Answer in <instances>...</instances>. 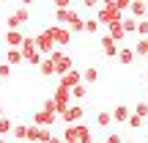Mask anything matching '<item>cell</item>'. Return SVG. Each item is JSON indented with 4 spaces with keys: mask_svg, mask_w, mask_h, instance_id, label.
I'll return each mask as SVG.
<instances>
[{
    "mask_svg": "<svg viewBox=\"0 0 148 143\" xmlns=\"http://www.w3.org/2000/svg\"><path fill=\"white\" fill-rule=\"evenodd\" d=\"M14 17H16L19 22H22V25H25V22L30 19V11H27L25 6H16V8H14Z\"/></svg>",
    "mask_w": 148,
    "mask_h": 143,
    "instance_id": "obj_25",
    "label": "cell"
},
{
    "mask_svg": "<svg viewBox=\"0 0 148 143\" xmlns=\"http://www.w3.org/2000/svg\"><path fill=\"white\" fill-rule=\"evenodd\" d=\"M49 143H66V140L60 138V135H52V138H49Z\"/></svg>",
    "mask_w": 148,
    "mask_h": 143,
    "instance_id": "obj_35",
    "label": "cell"
},
{
    "mask_svg": "<svg viewBox=\"0 0 148 143\" xmlns=\"http://www.w3.org/2000/svg\"><path fill=\"white\" fill-rule=\"evenodd\" d=\"M82 116H85V110H82V105H69V110L60 116V121L69 127V124H79L82 121Z\"/></svg>",
    "mask_w": 148,
    "mask_h": 143,
    "instance_id": "obj_6",
    "label": "cell"
},
{
    "mask_svg": "<svg viewBox=\"0 0 148 143\" xmlns=\"http://www.w3.org/2000/svg\"><path fill=\"white\" fill-rule=\"evenodd\" d=\"M14 132V124H11V118H0V135H8Z\"/></svg>",
    "mask_w": 148,
    "mask_h": 143,
    "instance_id": "obj_29",
    "label": "cell"
},
{
    "mask_svg": "<svg viewBox=\"0 0 148 143\" xmlns=\"http://www.w3.org/2000/svg\"><path fill=\"white\" fill-rule=\"evenodd\" d=\"M99 19H96V17H88V19H85V33H90V36H93V33H99Z\"/></svg>",
    "mask_w": 148,
    "mask_h": 143,
    "instance_id": "obj_21",
    "label": "cell"
},
{
    "mask_svg": "<svg viewBox=\"0 0 148 143\" xmlns=\"http://www.w3.org/2000/svg\"><path fill=\"white\" fill-rule=\"evenodd\" d=\"M129 127H132V129H140V127H143V124H145V118H140V116H134V113H132V118H129Z\"/></svg>",
    "mask_w": 148,
    "mask_h": 143,
    "instance_id": "obj_30",
    "label": "cell"
},
{
    "mask_svg": "<svg viewBox=\"0 0 148 143\" xmlns=\"http://www.w3.org/2000/svg\"><path fill=\"white\" fill-rule=\"evenodd\" d=\"M49 138H52V132L49 129H44V127H27V140L30 143H49Z\"/></svg>",
    "mask_w": 148,
    "mask_h": 143,
    "instance_id": "obj_7",
    "label": "cell"
},
{
    "mask_svg": "<svg viewBox=\"0 0 148 143\" xmlns=\"http://www.w3.org/2000/svg\"><path fill=\"white\" fill-rule=\"evenodd\" d=\"M66 143H79V140H66Z\"/></svg>",
    "mask_w": 148,
    "mask_h": 143,
    "instance_id": "obj_38",
    "label": "cell"
},
{
    "mask_svg": "<svg viewBox=\"0 0 148 143\" xmlns=\"http://www.w3.org/2000/svg\"><path fill=\"white\" fill-rule=\"evenodd\" d=\"M38 72H41L44 77H52V74H55V64H52L49 58H44V64L38 66Z\"/></svg>",
    "mask_w": 148,
    "mask_h": 143,
    "instance_id": "obj_22",
    "label": "cell"
},
{
    "mask_svg": "<svg viewBox=\"0 0 148 143\" xmlns=\"http://www.w3.org/2000/svg\"><path fill=\"white\" fill-rule=\"evenodd\" d=\"M110 121H112V113H107V110L96 113V124H99V127H110Z\"/></svg>",
    "mask_w": 148,
    "mask_h": 143,
    "instance_id": "obj_24",
    "label": "cell"
},
{
    "mask_svg": "<svg viewBox=\"0 0 148 143\" xmlns=\"http://www.w3.org/2000/svg\"><path fill=\"white\" fill-rule=\"evenodd\" d=\"M121 25H123V30H126V33H137L140 19H134V17H123V19H121Z\"/></svg>",
    "mask_w": 148,
    "mask_h": 143,
    "instance_id": "obj_19",
    "label": "cell"
},
{
    "mask_svg": "<svg viewBox=\"0 0 148 143\" xmlns=\"http://www.w3.org/2000/svg\"><path fill=\"white\" fill-rule=\"evenodd\" d=\"M0 118H5V113H3V105H0Z\"/></svg>",
    "mask_w": 148,
    "mask_h": 143,
    "instance_id": "obj_36",
    "label": "cell"
},
{
    "mask_svg": "<svg viewBox=\"0 0 148 143\" xmlns=\"http://www.w3.org/2000/svg\"><path fill=\"white\" fill-rule=\"evenodd\" d=\"M107 33H110V39L118 44V47H121V41L126 39V30H123V25H121V22H112V25L107 28Z\"/></svg>",
    "mask_w": 148,
    "mask_h": 143,
    "instance_id": "obj_11",
    "label": "cell"
},
{
    "mask_svg": "<svg viewBox=\"0 0 148 143\" xmlns=\"http://www.w3.org/2000/svg\"><path fill=\"white\" fill-rule=\"evenodd\" d=\"M22 61H25L22 50H8V53H5V64L8 66H16V64H22Z\"/></svg>",
    "mask_w": 148,
    "mask_h": 143,
    "instance_id": "obj_17",
    "label": "cell"
},
{
    "mask_svg": "<svg viewBox=\"0 0 148 143\" xmlns=\"http://www.w3.org/2000/svg\"><path fill=\"white\" fill-rule=\"evenodd\" d=\"M27 33L25 30H5V44H8V50H19L22 41H25Z\"/></svg>",
    "mask_w": 148,
    "mask_h": 143,
    "instance_id": "obj_9",
    "label": "cell"
},
{
    "mask_svg": "<svg viewBox=\"0 0 148 143\" xmlns=\"http://www.w3.org/2000/svg\"><path fill=\"white\" fill-rule=\"evenodd\" d=\"M25 61H27V64H30V66H41V64H44V55H41V53H38V50H36V53L25 55Z\"/></svg>",
    "mask_w": 148,
    "mask_h": 143,
    "instance_id": "obj_26",
    "label": "cell"
},
{
    "mask_svg": "<svg viewBox=\"0 0 148 143\" xmlns=\"http://www.w3.org/2000/svg\"><path fill=\"white\" fill-rule=\"evenodd\" d=\"M104 143H123V138L118 132H110V135H104Z\"/></svg>",
    "mask_w": 148,
    "mask_h": 143,
    "instance_id": "obj_33",
    "label": "cell"
},
{
    "mask_svg": "<svg viewBox=\"0 0 148 143\" xmlns=\"http://www.w3.org/2000/svg\"><path fill=\"white\" fill-rule=\"evenodd\" d=\"M11 135H14V138H19V140H27V127H19V124H16Z\"/></svg>",
    "mask_w": 148,
    "mask_h": 143,
    "instance_id": "obj_31",
    "label": "cell"
},
{
    "mask_svg": "<svg viewBox=\"0 0 148 143\" xmlns=\"http://www.w3.org/2000/svg\"><path fill=\"white\" fill-rule=\"evenodd\" d=\"M129 118H132V110H129L126 105H118L115 110H112V121H118V124H126Z\"/></svg>",
    "mask_w": 148,
    "mask_h": 143,
    "instance_id": "obj_12",
    "label": "cell"
},
{
    "mask_svg": "<svg viewBox=\"0 0 148 143\" xmlns=\"http://www.w3.org/2000/svg\"><path fill=\"white\" fill-rule=\"evenodd\" d=\"M47 30H49V36H52V41H55V50H63L66 44L71 41V30L63 28V25H47Z\"/></svg>",
    "mask_w": 148,
    "mask_h": 143,
    "instance_id": "obj_3",
    "label": "cell"
},
{
    "mask_svg": "<svg viewBox=\"0 0 148 143\" xmlns=\"http://www.w3.org/2000/svg\"><path fill=\"white\" fill-rule=\"evenodd\" d=\"M36 50L44 55V58H49V55H52V50H55V41H52V36H49V30H47V28L36 33Z\"/></svg>",
    "mask_w": 148,
    "mask_h": 143,
    "instance_id": "obj_4",
    "label": "cell"
},
{
    "mask_svg": "<svg viewBox=\"0 0 148 143\" xmlns=\"http://www.w3.org/2000/svg\"><path fill=\"white\" fill-rule=\"evenodd\" d=\"M49 61L55 64V74H58V77H66V74L74 69V66H71V58H69V53H66V50H52Z\"/></svg>",
    "mask_w": 148,
    "mask_h": 143,
    "instance_id": "obj_2",
    "label": "cell"
},
{
    "mask_svg": "<svg viewBox=\"0 0 148 143\" xmlns=\"http://www.w3.org/2000/svg\"><path fill=\"white\" fill-rule=\"evenodd\" d=\"M134 55L148 58V39H137V44H134Z\"/></svg>",
    "mask_w": 148,
    "mask_h": 143,
    "instance_id": "obj_23",
    "label": "cell"
},
{
    "mask_svg": "<svg viewBox=\"0 0 148 143\" xmlns=\"http://www.w3.org/2000/svg\"><path fill=\"white\" fill-rule=\"evenodd\" d=\"M99 44H101V53H104L107 58H118V53H121V47H123V44L118 47V44L112 41V39H110V33H104V36L99 39Z\"/></svg>",
    "mask_w": 148,
    "mask_h": 143,
    "instance_id": "obj_8",
    "label": "cell"
},
{
    "mask_svg": "<svg viewBox=\"0 0 148 143\" xmlns=\"http://www.w3.org/2000/svg\"><path fill=\"white\" fill-rule=\"evenodd\" d=\"M148 14V3H132L129 6V17H134V19H145Z\"/></svg>",
    "mask_w": 148,
    "mask_h": 143,
    "instance_id": "obj_13",
    "label": "cell"
},
{
    "mask_svg": "<svg viewBox=\"0 0 148 143\" xmlns=\"http://www.w3.org/2000/svg\"><path fill=\"white\" fill-rule=\"evenodd\" d=\"M132 61H134V47H121V53H118V64L129 66Z\"/></svg>",
    "mask_w": 148,
    "mask_h": 143,
    "instance_id": "obj_14",
    "label": "cell"
},
{
    "mask_svg": "<svg viewBox=\"0 0 148 143\" xmlns=\"http://www.w3.org/2000/svg\"><path fill=\"white\" fill-rule=\"evenodd\" d=\"M79 83H82V72L71 69L69 74H66V77H60V83H58V85H63V88H69V91H71V88H77Z\"/></svg>",
    "mask_w": 148,
    "mask_h": 143,
    "instance_id": "obj_10",
    "label": "cell"
},
{
    "mask_svg": "<svg viewBox=\"0 0 148 143\" xmlns=\"http://www.w3.org/2000/svg\"><path fill=\"white\" fill-rule=\"evenodd\" d=\"M137 36H140V39H148V19H140V25H137Z\"/></svg>",
    "mask_w": 148,
    "mask_h": 143,
    "instance_id": "obj_32",
    "label": "cell"
},
{
    "mask_svg": "<svg viewBox=\"0 0 148 143\" xmlns=\"http://www.w3.org/2000/svg\"><path fill=\"white\" fill-rule=\"evenodd\" d=\"M0 143H8V140H5V138H0Z\"/></svg>",
    "mask_w": 148,
    "mask_h": 143,
    "instance_id": "obj_37",
    "label": "cell"
},
{
    "mask_svg": "<svg viewBox=\"0 0 148 143\" xmlns=\"http://www.w3.org/2000/svg\"><path fill=\"white\" fill-rule=\"evenodd\" d=\"M71 14H74V8H58L55 11V22H58V25H69V19H71Z\"/></svg>",
    "mask_w": 148,
    "mask_h": 143,
    "instance_id": "obj_16",
    "label": "cell"
},
{
    "mask_svg": "<svg viewBox=\"0 0 148 143\" xmlns=\"http://www.w3.org/2000/svg\"><path fill=\"white\" fill-rule=\"evenodd\" d=\"M145 77H148V72H145Z\"/></svg>",
    "mask_w": 148,
    "mask_h": 143,
    "instance_id": "obj_40",
    "label": "cell"
},
{
    "mask_svg": "<svg viewBox=\"0 0 148 143\" xmlns=\"http://www.w3.org/2000/svg\"><path fill=\"white\" fill-rule=\"evenodd\" d=\"M145 121H148V118H145Z\"/></svg>",
    "mask_w": 148,
    "mask_h": 143,
    "instance_id": "obj_41",
    "label": "cell"
},
{
    "mask_svg": "<svg viewBox=\"0 0 148 143\" xmlns=\"http://www.w3.org/2000/svg\"><path fill=\"white\" fill-rule=\"evenodd\" d=\"M85 94H88V85H85V83H79L77 88H71V96H74V99H85Z\"/></svg>",
    "mask_w": 148,
    "mask_h": 143,
    "instance_id": "obj_27",
    "label": "cell"
},
{
    "mask_svg": "<svg viewBox=\"0 0 148 143\" xmlns=\"http://www.w3.org/2000/svg\"><path fill=\"white\" fill-rule=\"evenodd\" d=\"M123 143H134V140H123Z\"/></svg>",
    "mask_w": 148,
    "mask_h": 143,
    "instance_id": "obj_39",
    "label": "cell"
},
{
    "mask_svg": "<svg viewBox=\"0 0 148 143\" xmlns=\"http://www.w3.org/2000/svg\"><path fill=\"white\" fill-rule=\"evenodd\" d=\"M69 96H71V91H69V88H63V85H58V88H55L52 102H55V110H58V118L63 116L66 110H69Z\"/></svg>",
    "mask_w": 148,
    "mask_h": 143,
    "instance_id": "obj_5",
    "label": "cell"
},
{
    "mask_svg": "<svg viewBox=\"0 0 148 143\" xmlns=\"http://www.w3.org/2000/svg\"><path fill=\"white\" fill-rule=\"evenodd\" d=\"M22 55H30V53H36V36H25V41H22Z\"/></svg>",
    "mask_w": 148,
    "mask_h": 143,
    "instance_id": "obj_20",
    "label": "cell"
},
{
    "mask_svg": "<svg viewBox=\"0 0 148 143\" xmlns=\"http://www.w3.org/2000/svg\"><path fill=\"white\" fill-rule=\"evenodd\" d=\"M134 116L148 118V102H137V105H134Z\"/></svg>",
    "mask_w": 148,
    "mask_h": 143,
    "instance_id": "obj_28",
    "label": "cell"
},
{
    "mask_svg": "<svg viewBox=\"0 0 148 143\" xmlns=\"http://www.w3.org/2000/svg\"><path fill=\"white\" fill-rule=\"evenodd\" d=\"M55 121H58V110H55V102H52V99H47V102H44V107L36 113V116H33V124H36V127L49 129Z\"/></svg>",
    "mask_w": 148,
    "mask_h": 143,
    "instance_id": "obj_1",
    "label": "cell"
},
{
    "mask_svg": "<svg viewBox=\"0 0 148 143\" xmlns=\"http://www.w3.org/2000/svg\"><path fill=\"white\" fill-rule=\"evenodd\" d=\"M11 77V66L8 64H0V80H8Z\"/></svg>",
    "mask_w": 148,
    "mask_h": 143,
    "instance_id": "obj_34",
    "label": "cell"
},
{
    "mask_svg": "<svg viewBox=\"0 0 148 143\" xmlns=\"http://www.w3.org/2000/svg\"><path fill=\"white\" fill-rule=\"evenodd\" d=\"M96 80H99V69H96V66H88V69L82 72V83L85 85H93Z\"/></svg>",
    "mask_w": 148,
    "mask_h": 143,
    "instance_id": "obj_18",
    "label": "cell"
},
{
    "mask_svg": "<svg viewBox=\"0 0 148 143\" xmlns=\"http://www.w3.org/2000/svg\"><path fill=\"white\" fill-rule=\"evenodd\" d=\"M69 30H71V33H82V30H85V19L77 14V11H74L71 19H69Z\"/></svg>",
    "mask_w": 148,
    "mask_h": 143,
    "instance_id": "obj_15",
    "label": "cell"
}]
</instances>
